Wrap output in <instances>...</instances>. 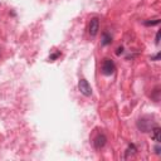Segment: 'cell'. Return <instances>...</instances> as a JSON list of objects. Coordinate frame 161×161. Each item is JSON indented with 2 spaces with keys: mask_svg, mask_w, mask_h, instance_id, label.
<instances>
[{
  "mask_svg": "<svg viewBox=\"0 0 161 161\" xmlns=\"http://www.w3.org/2000/svg\"><path fill=\"white\" fill-rule=\"evenodd\" d=\"M155 126H156V125H155V121H152V120H151V117H149V116L141 117V119L137 121V127H138V130L142 131V132H149V131H151Z\"/></svg>",
  "mask_w": 161,
  "mask_h": 161,
  "instance_id": "6da1fadb",
  "label": "cell"
},
{
  "mask_svg": "<svg viewBox=\"0 0 161 161\" xmlns=\"http://www.w3.org/2000/svg\"><path fill=\"white\" fill-rule=\"evenodd\" d=\"M116 71V66L112 59L110 58H105L103 62H102V73L105 74V76H111V74H113Z\"/></svg>",
  "mask_w": 161,
  "mask_h": 161,
  "instance_id": "7a4b0ae2",
  "label": "cell"
},
{
  "mask_svg": "<svg viewBox=\"0 0 161 161\" xmlns=\"http://www.w3.org/2000/svg\"><path fill=\"white\" fill-rule=\"evenodd\" d=\"M78 89H79V92L82 93L83 96H86V97H89V96L92 94V88H91L89 83L86 79H83V78L79 79V82H78Z\"/></svg>",
  "mask_w": 161,
  "mask_h": 161,
  "instance_id": "3957f363",
  "label": "cell"
},
{
  "mask_svg": "<svg viewBox=\"0 0 161 161\" xmlns=\"http://www.w3.org/2000/svg\"><path fill=\"white\" fill-rule=\"evenodd\" d=\"M98 30H100V20H98V18L91 19L89 25H88V33H89V35L92 37V38H94V37L98 34Z\"/></svg>",
  "mask_w": 161,
  "mask_h": 161,
  "instance_id": "277c9868",
  "label": "cell"
},
{
  "mask_svg": "<svg viewBox=\"0 0 161 161\" xmlns=\"http://www.w3.org/2000/svg\"><path fill=\"white\" fill-rule=\"evenodd\" d=\"M106 143H107V137L105 133H100V135L96 136L93 140V146L96 150H101L102 147H105Z\"/></svg>",
  "mask_w": 161,
  "mask_h": 161,
  "instance_id": "5b68a950",
  "label": "cell"
},
{
  "mask_svg": "<svg viewBox=\"0 0 161 161\" xmlns=\"http://www.w3.org/2000/svg\"><path fill=\"white\" fill-rule=\"evenodd\" d=\"M151 138L154 141H156L157 143L161 141V128L155 126L152 130H151Z\"/></svg>",
  "mask_w": 161,
  "mask_h": 161,
  "instance_id": "8992f818",
  "label": "cell"
},
{
  "mask_svg": "<svg viewBox=\"0 0 161 161\" xmlns=\"http://www.w3.org/2000/svg\"><path fill=\"white\" fill-rule=\"evenodd\" d=\"M136 151H137V149H136V146L133 143H131L130 146L127 147V150H126V155H125V159H130V157H132L133 155L136 154Z\"/></svg>",
  "mask_w": 161,
  "mask_h": 161,
  "instance_id": "52a82bcc",
  "label": "cell"
},
{
  "mask_svg": "<svg viewBox=\"0 0 161 161\" xmlns=\"http://www.w3.org/2000/svg\"><path fill=\"white\" fill-rule=\"evenodd\" d=\"M112 43V37L110 33H107V31H105L103 35H102V44L103 45H108Z\"/></svg>",
  "mask_w": 161,
  "mask_h": 161,
  "instance_id": "ba28073f",
  "label": "cell"
},
{
  "mask_svg": "<svg viewBox=\"0 0 161 161\" xmlns=\"http://www.w3.org/2000/svg\"><path fill=\"white\" fill-rule=\"evenodd\" d=\"M146 26H152V25H157V24H160V19H155V20H147V21H145L143 23Z\"/></svg>",
  "mask_w": 161,
  "mask_h": 161,
  "instance_id": "9c48e42d",
  "label": "cell"
},
{
  "mask_svg": "<svg viewBox=\"0 0 161 161\" xmlns=\"http://www.w3.org/2000/svg\"><path fill=\"white\" fill-rule=\"evenodd\" d=\"M61 56V52H57V53H54V54H52L50 57H49V61H54V59H57L58 57Z\"/></svg>",
  "mask_w": 161,
  "mask_h": 161,
  "instance_id": "30bf717a",
  "label": "cell"
},
{
  "mask_svg": "<svg viewBox=\"0 0 161 161\" xmlns=\"http://www.w3.org/2000/svg\"><path fill=\"white\" fill-rule=\"evenodd\" d=\"M122 52H123V47H119L117 48V50H116V54L120 56V54H122Z\"/></svg>",
  "mask_w": 161,
  "mask_h": 161,
  "instance_id": "8fae6325",
  "label": "cell"
},
{
  "mask_svg": "<svg viewBox=\"0 0 161 161\" xmlns=\"http://www.w3.org/2000/svg\"><path fill=\"white\" fill-rule=\"evenodd\" d=\"M155 43H156V45L160 44V31H157V33H156V40H155Z\"/></svg>",
  "mask_w": 161,
  "mask_h": 161,
  "instance_id": "7c38bea8",
  "label": "cell"
},
{
  "mask_svg": "<svg viewBox=\"0 0 161 161\" xmlns=\"http://www.w3.org/2000/svg\"><path fill=\"white\" fill-rule=\"evenodd\" d=\"M160 59V53H157L155 57H151V61H159Z\"/></svg>",
  "mask_w": 161,
  "mask_h": 161,
  "instance_id": "4fadbf2b",
  "label": "cell"
},
{
  "mask_svg": "<svg viewBox=\"0 0 161 161\" xmlns=\"http://www.w3.org/2000/svg\"><path fill=\"white\" fill-rule=\"evenodd\" d=\"M160 150H161L160 146H156V147H155V152H156L157 155H160Z\"/></svg>",
  "mask_w": 161,
  "mask_h": 161,
  "instance_id": "5bb4252c",
  "label": "cell"
}]
</instances>
